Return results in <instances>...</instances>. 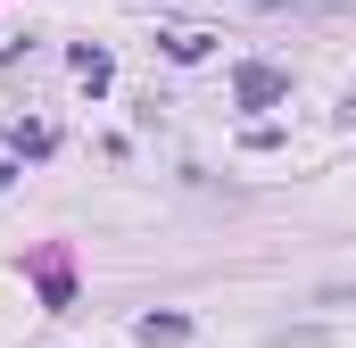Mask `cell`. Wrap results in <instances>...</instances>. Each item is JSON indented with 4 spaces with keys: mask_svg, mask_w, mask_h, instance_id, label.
Returning a JSON list of instances; mask_svg holds the SVG:
<instances>
[{
    "mask_svg": "<svg viewBox=\"0 0 356 348\" xmlns=\"http://www.w3.org/2000/svg\"><path fill=\"white\" fill-rule=\"evenodd\" d=\"M273 17H282V8H298V17H323V8H348V0H266Z\"/></svg>",
    "mask_w": 356,
    "mask_h": 348,
    "instance_id": "1",
    "label": "cell"
}]
</instances>
